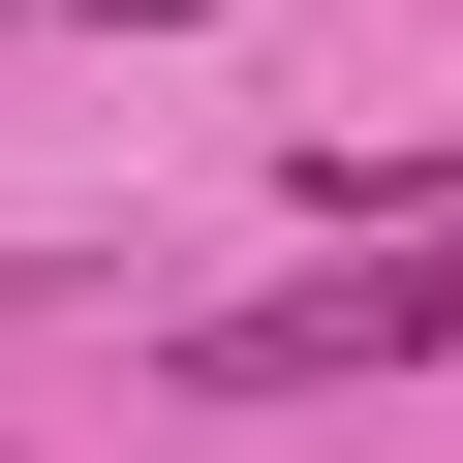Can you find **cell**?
<instances>
[{
	"label": "cell",
	"instance_id": "1",
	"mask_svg": "<svg viewBox=\"0 0 463 463\" xmlns=\"http://www.w3.org/2000/svg\"><path fill=\"white\" fill-rule=\"evenodd\" d=\"M432 340H463V216H432V248L279 279V309H216V340H185V402H340V371H432Z\"/></svg>",
	"mask_w": 463,
	"mask_h": 463
},
{
	"label": "cell",
	"instance_id": "2",
	"mask_svg": "<svg viewBox=\"0 0 463 463\" xmlns=\"http://www.w3.org/2000/svg\"><path fill=\"white\" fill-rule=\"evenodd\" d=\"M93 32H185V0H93Z\"/></svg>",
	"mask_w": 463,
	"mask_h": 463
}]
</instances>
